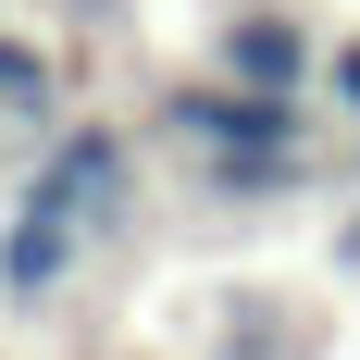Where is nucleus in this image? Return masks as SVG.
Listing matches in <instances>:
<instances>
[{
  "label": "nucleus",
  "instance_id": "obj_1",
  "mask_svg": "<svg viewBox=\"0 0 360 360\" xmlns=\"http://www.w3.org/2000/svg\"><path fill=\"white\" fill-rule=\"evenodd\" d=\"M124 186H137L124 137H112V124H75V137L25 174V199H37V212H75V224H112V212H124Z\"/></svg>",
  "mask_w": 360,
  "mask_h": 360
},
{
  "label": "nucleus",
  "instance_id": "obj_2",
  "mask_svg": "<svg viewBox=\"0 0 360 360\" xmlns=\"http://www.w3.org/2000/svg\"><path fill=\"white\" fill-rule=\"evenodd\" d=\"M174 124H186V137H212V149H298V137H311L298 87H186Z\"/></svg>",
  "mask_w": 360,
  "mask_h": 360
},
{
  "label": "nucleus",
  "instance_id": "obj_3",
  "mask_svg": "<svg viewBox=\"0 0 360 360\" xmlns=\"http://www.w3.org/2000/svg\"><path fill=\"white\" fill-rule=\"evenodd\" d=\"M75 249H87V224H75V212L13 199V224H0V298H13V311H37V298L75 274Z\"/></svg>",
  "mask_w": 360,
  "mask_h": 360
},
{
  "label": "nucleus",
  "instance_id": "obj_4",
  "mask_svg": "<svg viewBox=\"0 0 360 360\" xmlns=\"http://www.w3.org/2000/svg\"><path fill=\"white\" fill-rule=\"evenodd\" d=\"M224 75H236V87H298V75H311V37H298L286 13H236V25H224Z\"/></svg>",
  "mask_w": 360,
  "mask_h": 360
},
{
  "label": "nucleus",
  "instance_id": "obj_5",
  "mask_svg": "<svg viewBox=\"0 0 360 360\" xmlns=\"http://www.w3.org/2000/svg\"><path fill=\"white\" fill-rule=\"evenodd\" d=\"M0 112H50V50L37 37H0Z\"/></svg>",
  "mask_w": 360,
  "mask_h": 360
},
{
  "label": "nucleus",
  "instance_id": "obj_6",
  "mask_svg": "<svg viewBox=\"0 0 360 360\" xmlns=\"http://www.w3.org/2000/svg\"><path fill=\"white\" fill-rule=\"evenodd\" d=\"M335 112H348V124H360V37H348V50H335Z\"/></svg>",
  "mask_w": 360,
  "mask_h": 360
}]
</instances>
